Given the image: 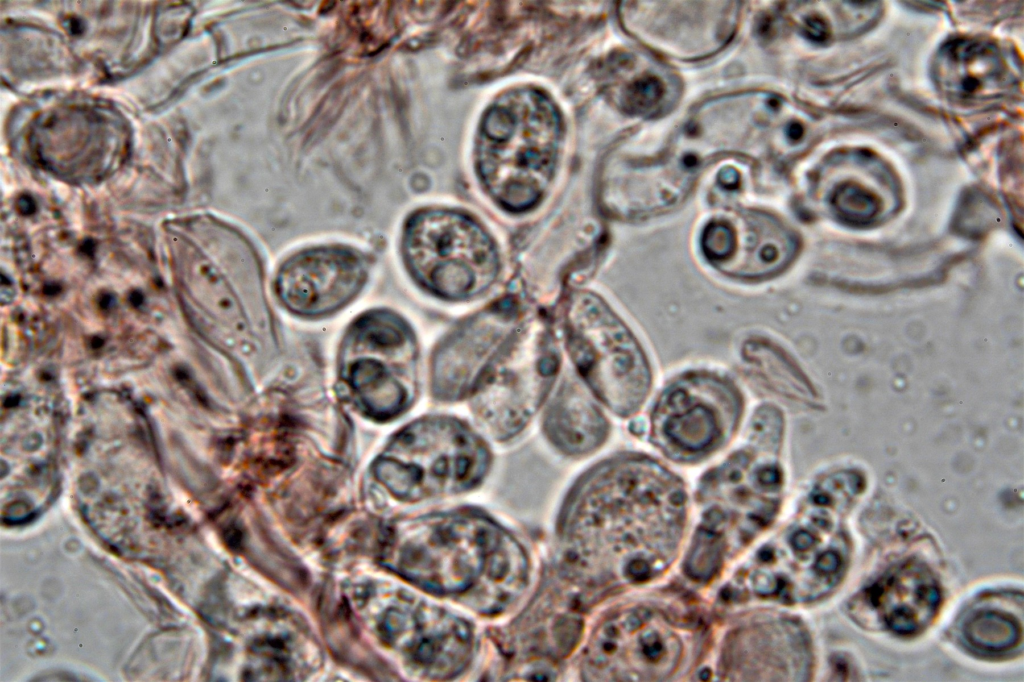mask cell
<instances>
[{"mask_svg": "<svg viewBox=\"0 0 1024 682\" xmlns=\"http://www.w3.org/2000/svg\"><path fill=\"white\" fill-rule=\"evenodd\" d=\"M682 482L642 455L612 459L571 495L562 519L568 557L599 579L641 581L670 560L686 519Z\"/></svg>", "mask_w": 1024, "mask_h": 682, "instance_id": "1", "label": "cell"}, {"mask_svg": "<svg viewBox=\"0 0 1024 682\" xmlns=\"http://www.w3.org/2000/svg\"><path fill=\"white\" fill-rule=\"evenodd\" d=\"M400 547L402 573L423 589L481 612L510 605L527 579L526 557L502 527L474 512L420 520Z\"/></svg>", "mask_w": 1024, "mask_h": 682, "instance_id": "2", "label": "cell"}, {"mask_svg": "<svg viewBox=\"0 0 1024 682\" xmlns=\"http://www.w3.org/2000/svg\"><path fill=\"white\" fill-rule=\"evenodd\" d=\"M561 120L542 92L501 95L482 118L476 148L479 176L503 208L521 212L543 196L556 166Z\"/></svg>", "mask_w": 1024, "mask_h": 682, "instance_id": "3", "label": "cell"}, {"mask_svg": "<svg viewBox=\"0 0 1024 682\" xmlns=\"http://www.w3.org/2000/svg\"><path fill=\"white\" fill-rule=\"evenodd\" d=\"M489 460L486 445L465 424L427 417L394 436L375 472L397 497L415 501L471 489L486 474Z\"/></svg>", "mask_w": 1024, "mask_h": 682, "instance_id": "4", "label": "cell"}, {"mask_svg": "<svg viewBox=\"0 0 1024 682\" xmlns=\"http://www.w3.org/2000/svg\"><path fill=\"white\" fill-rule=\"evenodd\" d=\"M567 348L594 394L614 413L635 414L647 399L652 373L629 328L598 296H572L566 311Z\"/></svg>", "mask_w": 1024, "mask_h": 682, "instance_id": "5", "label": "cell"}, {"mask_svg": "<svg viewBox=\"0 0 1024 682\" xmlns=\"http://www.w3.org/2000/svg\"><path fill=\"white\" fill-rule=\"evenodd\" d=\"M558 369L557 348L544 324L515 329L470 392L481 427L499 440L518 434L545 400Z\"/></svg>", "mask_w": 1024, "mask_h": 682, "instance_id": "6", "label": "cell"}, {"mask_svg": "<svg viewBox=\"0 0 1024 682\" xmlns=\"http://www.w3.org/2000/svg\"><path fill=\"white\" fill-rule=\"evenodd\" d=\"M403 254L413 277L435 295L459 300L487 289L499 270L495 244L469 217L430 210L408 222Z\"/></svg>", "mask_w": 1024, "mask_h": 682, "instance_id": "7", "label": "cell"}, {"mask_svg": "<svg viewBox=\"0 0 1024 682\" xmlns=\"http://www.w3.org/2000/svg\"><path fill=\"white\" fill-rule=\"evenodd\" d=\"M744 398L729 379L708 371L684 373L667 384L650 413V440L666 456L697 461L721 449L736 432Z\"/></svg>", "mask_w": 1024, "mask_h": 682, "instance_id": "8", "label": "cell"}, {"mask_svg": "<svg viewBox=\"0 0 1024 682\" xmlns=\"http://www.w3.org/2000/svg\"><path fill=\"white\" fill-rule=\"evenodd\" d=\"M403 322L388 313L359 319L348 335L342 377L364 412L377 420L401 413L413 397L415 350L412 336L386 347Z\"/></svg>", "mask_w": 1024, "mask_h": 682, "instance_id": "9", "label": "cell"}, {"mask_svg": "<svg viewBox=\"0 0 1024 682\" xmlns=\"http://www.w3.org/2000/svg\"><path fill=\"white\" fill-rule=\"evenodd\" d=\"M683 640L664 614L648 608L619 612L595 632L584 657L593 680H646L668 677L677 668Z\"/></svg>", "mask_w": 1024, "mask_h": 682, "instance_id": "10", "label": "cell"}, {"mask_svg": "<svg viewBox=\"0 0 1024 682\" xmlns=\"http://www.w3.org/2000/svg\"><path fill=\"white\" fill-rule=\"evenodd\" d=\"M750 444L715 470L703 486L700 533L707 534L730 523L757 530L774 516L778 505L781 473L774 459L759 455L758 438L750 429Z\"/></svg>", "mask_w": 1024, "mask_h": 682, "instance_id": "11", "label": "cell"}, {"mask_svg": "<svg viewBox=\"0 0 1024 682\" xmlns=\"http://www.w3.org/2000/svg\"><path fill=\"white\" fill-rule=\"evenodd\" d=\"M364 259L355 251L322 247L297 253L279 269L276 291L300 315H321L345 305L362 287Z\"/></svg>", "mask_w": 1024, "mask_h": 682, "instance_id": "12", "label": "cell"}, {"mask_svg": "<svg viewBox=\"0 0 1024 682\" xmlns=\"http://www.w3.org/2000/svg\"><path fill=\"white\" fill-rule=\"evenodd\" d=\"M516 306L503 301L472 317L440 345L433 364V390L444 400L471 392L480 374L517 322Z\"/></svg>", "mask_w": 1024, "mask_h": 682, "instance_id": "13", "label": "cell"}, {"mask_svg": "<svg viewBox=\"0 0 1024 682\" xmlns=\"http://www.w3.org/2000/svg\"><path fill=\"white\" fill-rule=\"evenodd\" d=\"M795 526L787 535L785 559L789 573L777 584L783 598L810 601L827 594L842 579L849 557L843 533L834 532L826 518Z\"/></svg>", "mask_w": 1024, "mask_h": 682, "instance_id": "14", "label": "cell"}, {"mask_svg": "<svg viewBox=\"0 0 1024 682\" xmlns=\"http://www.w3.org/2000/svg\"><path fill=\"white\" fill-rule=\"evenodd\" d=\"M864 602L890 631L911 636L925 629L941 604V590L926 565L909 560L864 589Z\"/></svg>", "mask_w": 1024, "mask_h": 682, "instance_id": "15", "label": "cell"}, {"mask_svg": "<svg viewBox=\"0 0 1024 682\" xmlns=\"http://www.w3.org/2000/svg\"><path fill=\"white\" fill-rule=\"evenodd\" d=\"M933 71L945 94L965 101L999 96L1012 84L999 49L976 39L946 43L937 53Z\"/></svg>", "mask_w": 1024, "mask_h": 682, "instance_id": "16", "label": "cell"}, {"mask_svg": "<svg viewBox=\"0 0 1024 682\" xmlns=\"http://www.w3.org/2000/svg\"><path fill=\"white\" fill-rule=\"evenodd\" d=\"M608 422L587 391L575 381L565 382L544 418V430L559 450L582 455L598 448L608 435Z\"/></svg>", "mask_w": 1024, "mask_h": 682, "instance_id": "17", "label": "cell"}, {"mask_svg": "<svg viewBox=\"0 0 1024 682\" xmlns=\"http://www.w3.org/2000/svg\"><path fill=\"white\" fill-rule=\"evenodd\" d=\"M827 203L839 220L853 226L872 224L885 210L884 199L875 186L855 177L836 180L828 191Z\"/></svg>", "mask_w": 1024, "mask_h": 682, "instance_id": "18", "label": "cell"}, {"mask_svg": "<svg viewBox=\"0 0 1024 682\" xmlns=\"http://www.w3.org/2000/svg\"><path fill=\"white\" fill-rule=\"evenodd\" d=\"M963 634L977 649L999 653L1008 651L1018 644L1022 637V628L1009 614L984 610L973 614L965 622Z\"/></svg>", "mask_w": 1024, "mask_h": 682, "instance_id": "19", "label": "cell"}, {"mask_svg": "<svg viewBox=\"0 0 1024 682\" xmlns=\"http://www.w3.org/2000/svg\"><path fill=\"white\" fill-rule=\"evenodd\" d=\"M735 243V230L722 221L711 222L701 236V249L706 258L721 267L730 258Z\"/></svg>", "mask_w": 1024, "mask_h": 682, "instance_id": "20", "label": "cell"}, {"mask_svg": "<svg viewBox=\"0 0 1024 682\" xmlns=\"http://www.w3.org/2000/svg\"><path fill=\"white\" fill-rule=\"evenodd\" d=\"M663 94L660 80L647 76L630 85L624 95V108L630 112L645 111L657 103Z\"/></svg>", "mask_w": 1024, "mask_h": 682, "instance_id": "21", "label": "cell"}, {"mask_svg": "<svg viewBox=\"0 0 1024 682\" xmlns=\"http://www.w3.org/2000/svg\"><path fill=\"white\" fill-rule=\"evenodd\" d=\"M805 35L815 42H824L830 35L829 24L820 16H810L804 25Z\"/></svg>", "mask_w": 1024, "mask_h": 682, "instance_id": "22", "label": "cell"}, {"mask_svg": "<svg viewBox=\"0 0 1024 682\" xmlns=\"http://www.w3.org/2000/svg\"><path fill=\"white\" fill-rule=\"evenodd\" d=\"M787 135L791 141H799L804 135V128L800 123L793 122L787 128Z\"/></svg>", "mask_w": 1024, "mask_h": 682, "instance_id": "23", "label": "cell"}, {"mask_svg": "<svg viewBox=\"0 0 1024 682\" xmlns=\"http://www.w3.org/2000/svg\"><path fill=\"white\" fill-rule=\"evenodd\" d=\"M68 23H69V29L71 30L72 33H74V34L80 33V30L82 29V26H81V23L79 22V20H76V19L72 18V19H70V21Z\"/></svg>", "mask_w": 1024, "mask_h": 682, "instance_id": "24", "label": "cell"}]
</instances>
